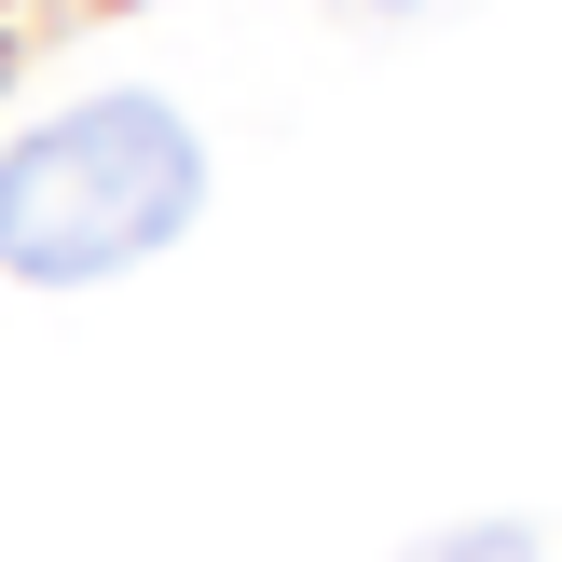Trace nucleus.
Listing matches in <instances>:
<instances>
[{"mask_svg":"<svg viewBox=\"0 0 562 562\" xmlns=\"http://www.w3.org/2000/svg\"><path fill=\"white\" fill-rule=\"evenodd\" d=\"M329 14H384V27H412V14H439V0H329Z\"/></svg>","mask_w":562,"mask_h":562,"instance_id":"3","label":"nucleus"},{"mask_svg":"<svg viewBox=\"0 0 562 562\" xmlns=\"http://www.w3.org/2000/svg\"><path fill=\"white\" fill-rule=\"evenodd\" d=\"M398 562H536V536H521V521H453V536H426Z\"/></svg>","mask_w":562,"mask_h":562,"instance_id":"2","label":"nucleus"},{"mask_svg":"<svg viewBox=\"0 0 562 562\" xmlns=\"http://www.w3.org/2000/svg\"><path fill=\"white\" fill-rule=\"evenodd\" d=\"M206 206V151L165 97H82L0 151V274L27 289H97L151 261Z\"/></svg>","mask_w":562,"mask_h":562,"instance_id":"1","label":"nucleus"}]
</instances>
